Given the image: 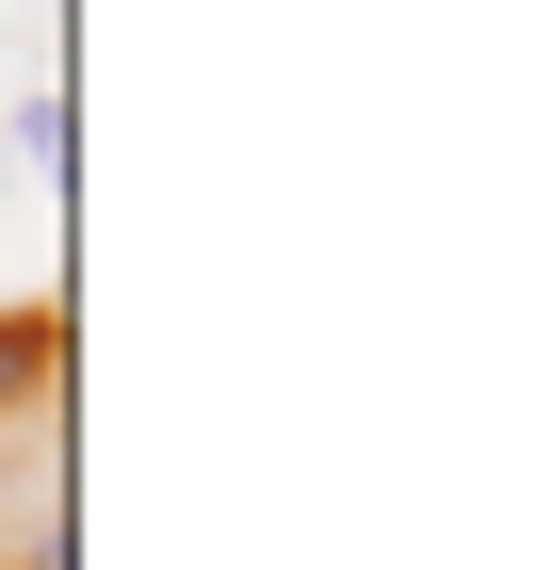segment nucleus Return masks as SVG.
Instances as JSON below:
<instances>
[{
	"label": "nucleus",
	"instance_id": "nucleus-1",
	"mask_svg": "<svg viewBox=\"0 0 553 570\" xmlns=\"http://www.w3.org/2000/svg\"><path fill=\"white\" fill-rule=\"evenodd\" d=\"M0 196H66V82L0 98Z\"/></svg>",
	"mask_w": 553,
	"mask_h": 570
}]
</instances>
